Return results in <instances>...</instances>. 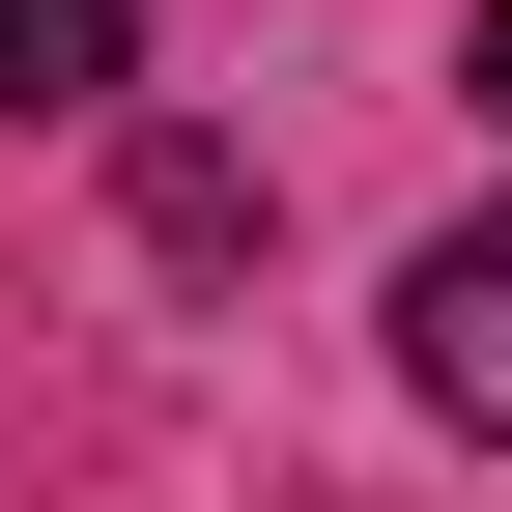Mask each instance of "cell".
Wrapping results in <instances>:
<instances>
[{
  "label": "cell",
  "mask_w": 512,
  "mask_h": 512,
  "mask_svg": "<svg viewBox=\"0 0 512 512\" xmlns=\"http://www.w3.org/2000/svg\"><path fill=\"white\" fill-rule=\"evenodd\" d=\"M399 370H427V399L512 456V200H484V228H427V285H399Z\"/></svg>",
  "instance_id": "6da1fadb"
},
{
  "label": "cell",
  "mask_w": 512,
  "mask_h": 512,
  "mask_svg": "<svg viewBox=\"0 0 512 512\" xmlns=\"http://www.w3.org/2000/svg\"><path fill=\"white\" fill-rule=\"evenodd\" d=\"M114 57H143V0H0V143L29 114H114Z\"/></svg>",
  "instance_id": "7a4b0ae2"
},
{
  "label": "cell",
  "mask_w": 512,
  "mask_h": 512,
  "mask_svg": "<svg viewBox=\"0 0 512 512\" xmlns=\"http://www.w3.org/2000/svg\"><path fill=\"white\" fill-rule=\"evenodd\" d=\"M484 114H512V0H484Z\"/></svg>",
  "instance_id": "3957f363"
}]
</instances>
